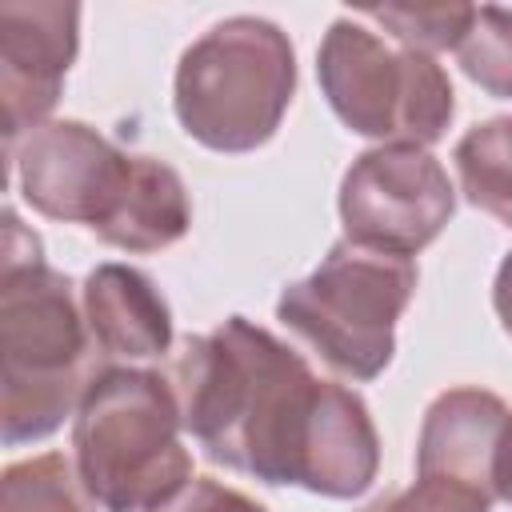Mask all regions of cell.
Returning <instances> with one entry per match:
<instances>
[{
	"instance_id": "5b68a950",
	"label": "cell",
	"mask_w": 512,
	"mask_h": 512,
	"mask_svg": "<svg viewBox=\"0 0 512 512\" xmlns=\"http://www.w3.org/2000/svg\"><path fill=\"white\" fill-rule=\"evenodd\" d=\"M416 292V264L356 240H336L328 256L276 300V320L296 332L332 372L376 380L396 352V320Z\"/></svg>"
},
{
	"instance_id": "e0dca14e",
	"label": "cell",
	"mask_w": 512,
	"mask_h": 512,
	"mask_svg": "<svg viewBox=\"0 0 512 512\" xmlns=\"http://www.w3.org/2000/svg\"><path fill=\"white\" fill-rule=\"evenodd\" d=\"M488 508H492V500H484L468 488L416 476V484L392 488V492L376 496L372 504H364L360 512H488Z\"/></svg>"
},
{
	"instance_id": "ba28073f",
	"label": "cell",
	"mask_w": 512,
	"mask_h": 512,
	"mask_svg": "<svg viewBox=\"0 0 512 512\" xmlns=\"http://www.w3.org/2000/svg\"><path fill=\"white\" fill-rule=\"evenodd\" d=\"M12 176L32 212L96 228L112 208L128 156L84 120H48L12 148Z\"/></svg>"
},
{
	"instance_id": "8992f818",
	"label": "cell",
	"mask_w": 512,
	"mask_h": 512,
	"mask_svg": "<svg viewBox=\"0 0 512 512\" xmlns=\"http://www.w3.org/2000/svg\"><path fill=\"white\" fill-rule=\"evenodd\" d=\"M316 80L340 124L380 144L428 148L456 116V92L436 56L388 44L360 16L328 24L316 52Z\"/></svg>"
},
{
	"instance_id": "8fae6325",
	"label": "cell",
	"mask_w": 512,
	"mask_h": 512,
	"mask_svg": "<svg viewBox=\"0 0 512 512\" xmlns=\"http://www.w3.org/2000/svg\"><path fill=\"white\" fill-rule=\"evenodd\" d=\"M80 308L108 364L156 360L172 348V308L152 276L132 264H96L80 284Z\"/></svg>"
},
{
	"instance_id": "9a60e30c",
	"label": "cell",
	"mask_w": 512,
	"mask_h": 512,
	"mask_svg": "<svg viewBox=\"0 0 512 512\" xmlns=\"http://www.w3.org/2000/svg\"><path fill=\"white\" fill-rule=\"evenodd\" d=\"M456 56L472 84L496 100H512V8H476Z\"/></svg>"
},
{
	"instance_id": "ffe728a7",
	"label": "cell",
	"mask_w": 512,
	"mask_h": 512,
	"mask_svg": "<svg viewBox=\"0 0 512 512\" xmlns=\"http://www.w3.org/2000/svg\"><path fill=\"white\" fill-rule=\"evenodd\" d=\"M496 500L512 504V420H508V436H504V456H500V484H496Z\"/></svg>"
},
{
	"instance_id": "5bb4252c",
	"label": "cell",
	"mask_w": 512,
	"mask_h": 512,
	"mask_svg": "<svg viewBox=\"0 0 512 512\" xmlns=\"http://www.w3.org/2000/svg\"><path fill=\"white\" fill-rule=\"evenodd\" d=\"M76 464L64 452L16 460L0 480V512H96Z\"/></svg>"
},
{
	"instance_id": "ac0fdd59",
	"label": "cell",
	"mask_w": 512,
	"mask_h": 512,
	"mask_svg": "<svg viewBox=\"0 0 512 512\" xmlns=\"http://www.w3.org/2000/svg\"><path fill=\"white\" fill-rule=\"evenodd\" d=\"M152 512H268V508L232 484H220L212 476H192L176 496H168Z\"/></svg>"
},
{
	"instance_id": "277c9868",
	"label": "cell",
	"mask_w": 512,
	"mask_h": 512,
	"mask_svg": "<svg viewBox=\"0 0 512 512\" xmlns=\"http://www.w3.org/2000/svg\"><path fill=\"white\" fill-rule=\"evenodd\" d=\"M292 96V40L264 16H228L212 24L184 48L172 84L180 128L212 152H252L268 144Z\"/></svg>"
},
{
	"instance_id": "6da1fadb",
	"label": "cell",
	"mask_w": 512,
	"mask_h": 512,
	"mask_svg": "<svg viewBox=\"0 0 512 512\" xmlns=\"http://www.w3.org/2000/svg\"><path fill=\"white\" fill-rule=\"evenodd\" d=\"M172 392L184 432L204 456L260 484L352 500L380 472L368 404L352 388L320 380L296 348L244 316L184 340L172 360Z\"/></svg>"
},
{
	"instance_id": "d6986e66",
	"label": "cell",
	"mask_w": 512,
	"mask_h": 512,
	"mask_svg": "<svg viewBox=\"0 0 512 512\" xmlns=\"http://www.w3.org/2000/svg\"><path fill=\"white\" fill-rule=\"evenodd\" d=\"M492 308L504 324V332L512 336V248L504 252L500 268H496V284H492Z\"/></svg>"
},
{
	"instance_id": "30bf717a",
	"label": "cell",
	"mask_w": 512,
	"mask_h": 512,
	"mask_svg": "<svg viewBox=\"0 0 512 512\" xmlns=\"http://www.w3.org/2000/svg\"><path fill=\"white\" fill-rule=\"evenodd\" d=\"M508 404L488 388H448L440 392L420 424L416 476L468 488L496 500L500 456L508 436Z\"/></svg>"
},
{
	"instance_id": "3957f363",
	"label": "cell",
	"mask_w": 512,
	"mask_h": 512,
	"mask_svg": "<svg viewBox=\"0 0 512 512\" xmlns=\"http://www.w3.org/2000/svg\"><path fill=\"white\" fill-rule=\"evenodd\" d=\"M180 432L172 380L104 364L72 416V464L104 512H152L192 480Z\"/></svg>"
},
{
	"instance_id": "4fadbf2b",
	"label": "cell",
	"mask_w": 512,
	"mask_h": 512,
	"mask_svg": "<svg viewBox=\"0 0 512 512\" xmlns=\"http://www.w3.org/2000/svg\"><path fill=\"white\" fill-rule=\"evenodd\" d=\"M452 160L464 200L512 228V116L468 128Z\"/></svg>"
},
{
	"instance_id": "7c38bea8",
	"label": "cell",
	"mask_w": 512,
	"mask_h": 512,
	"mask_svg": "<svg viewBox=\"0 0 512 512\" xmlns=\"http://www.w3.org/2000/svg\"><path fill=\"white\" fill-rule=\"evenodd\" d=\"M188 224H192V200L180 172L156 156L132 152L120 192L92 232L124 252H160L172 248L188 232Z\"/></svg>"
},
{
	"instance_id": "9c48e42d",
	"label": "cell",
	"mask_w": 512,
	"mask_h": 512,
	"mask_svg": "<svg viewBox=\"0 0 512 512\" xmlns=\"http://www.w3.org/2000/svg\"><path fill=\"white\" fill-rule=\"evenodd\" d=\"M80 48V8L60 0L0 4V100L4 144L48 124Z\"/></svg>"
},
{
	"instance_id": "7a4b0ae2",
	"label": "cell",
	"mask_w": 512,
	"mask_h": 512,
	"mask_svg": "<svg viewBox=\"0 0 512 512\" xmlns=\"http://www.w3.org/2000/svg\"><path fill=\"white\" fill-rule=\"evenodd\" d=\"M96 344L72 280L44 264L40 236L4 208L0 244V428L4 444H32L76 416L92 376Z\"/></svg>"
},
{
	"instance_id": "2e32d148",
	"label": "cell",
	"mask_w": 512,
	"mask_h": 512,
	"mask_svg": "<svg viewBox=\"0 0 512 512\" xmlns=\"http://www.w3.org/2000/svg\"><path fill=\"white\" fill-rule=\"evenodd\" d=\"M364 20H376L400 48L412 52H444L460 48L464 32L472 28L476 8L472 4H436V8H412V4H388V8H364Z\"/></svg>"
},
{
	"instance_id": "52a82bcc",
	"label": "cell",
	"mask_w": 512,
	"mask_h": 512,
	"mask_svg": "<svg viewBox=\"0 0 512 512\" xmlns=\"http://www.w3.org/2000/svg\"><path fill=\"white\" fill-rule=\"evenodd\" d=\"M336 208L348 240L412 260L452 220L456 188L428 148L380 144L352 160Z\"/></svg>"
}]
</instances>
